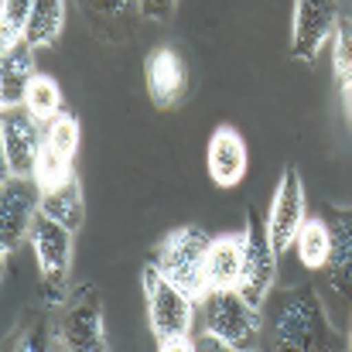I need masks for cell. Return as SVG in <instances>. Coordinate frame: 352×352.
<instances>
[{
    "mask_svg": "<svg viewBox=\"0 0 352 352\" xmlns=\"http://www.w3.org/2000/svg\"><path fill=\"white\" fill-rule=\"evenodd\" d=\"M144 298H147V325L157 349H195L192 329L199 315V301L185 294L178 284L161 277L151 263L144 270Z\"/></svg>",
    "mask_w": 352,
    "mask_h": 352,
    "instance_id": "7a4b0ae2",
    "label": "cell"
},
{
    "mask_svg": "<svg viewBox=\"0 0 352 352\" xmlns=\"http://www.w3.org/2000/svg\"><path fill=\"white\" fill-rule=\"evenodd\" d=\"M277 246L270 243L267 223H260L253 212L246 216L243 226V270H239V284L236 291L263 311V305L274 294V280H277Z\"/></svg>",
    "mask_w": 352,
    "mask_h": 352,
    "instance_id": "8992f818",
    "label": "cell"
},
{
    "mask_svg": "<svg viewBox=\"0 0 352 352\" xmlns=\"http://www.w3.org/2000/svg\"><path fill=\"white\" fill-rule=\"evenodd\" d=\"M209 243L212 236L206 233L202 226H182L175 233H168L154 256H151V267L168 277L171 284H178L185 294H192L195 301H202L209 291H206V253H209Z\"/></svg>",
    "mask_w": 352,
    "mask_h": 352,
    "instance_id": "3957f363",
    "label": "cell"
},
{
    "mask_svg": "<svg viewBox=\"0 0 352 352\" xmlns=\"http://www.w3.org/2000/svg\"><path fill=\"white\" fill-rule=\"evenodd\" d=\"M89 14L96 17H110V21H123L133 10H140V0H79Z\"/></svg>",
    "mask_w": 352,
    "mask_h": 352,
    "instance_id": "d4e9b609",
    "label": "cell"
},
{
    "mask_svg": "<svg viewBox=\"0 0 352 352\" xmlns=\"http://www.w3.org/2000/svg\"><path fill=\"white\" fill-rule=\"evenodd\" d=\"M38 212H41V185L34 178L7 175L0 188V253L3 260L31 236Z\"/></svg>",
    "mask_w": 352,
    "mask_h": 352,
    "instance_id": "9c48e42d",
    "label": "cell"
},
{
    "mask_svg": "<svg viewBox=\"0 0 352 352\" xmlns=\"http://www.w3.org/2000/svg\"><path fill=\"white\" fill-rule=\"evenodd\" d=\"M243 270V233L216 236L206 253V291H230Z\"/></svg>",
    "mask_w": 352,
    "mask_h": 352,
    "instance_id": "9a60e30c",
    "label": "cell"
},
{
    "mask_svg": "<svg viewBox=\"0 0 352 352\" xmlns=\"http://www.w3.org/2000/svg\"><path fill=\"white\" fill-rule=\"evenodd\" d=\"M199 315H202V329L219 336L230 346V352L256 346V336L263 329L260 308H253L236 287H230V291H209L199 301Z\"/></svg>",
    "mask_w": 352,
    "mask_h": 352,
    "instance_id": "5b68a950",
    "label": "cell"
},
{
    "mask_svg": "<svg viewBox=\"0 0 352 352\" xmlns=\"http://www.w3.org/2000/svg\"><path fill=\"white\" fill-rule=\"evenodd\" d=\"M322 216L329 219V230H332V260H329V267L352 263V206H329Z\"/></svg>",
    "mask_w": 352,
    "mask_h": 352,
    "instance_id": "ffe728a7",
    "label": "cell"
},
{
    "mask_svg": "<svg viewBox=\"0 0 352 352\" xmlns=\"http://www.w3.org/2000/svg\"><path fill=\"white\" fill-rule=\"evenodd\" d=\"M332 65L339 89L352 93V14H342L332 34Z\"/></svg>",
    "mask_w": 352,
    "mask_h": 352,
    "instance_id": "7402d4cb",
    "label": "cell"
},
{
    "mask_svg": "<svg viewBox=\"0 0 352 352\" xmlns=\"http://www.w3.org/2000/svg\"><path fill=\"white\" fill-rule=\"evenodd\" d=\"M349 342H352V329H349Z\"/></svg>",
    "mask_w": 352,
    "mask_h": 352,
    "instance_id": "83f0119b",
    "label": "cell"
},
{
    "mask_svg": "<svg viewBox=\"0 0 352 352\" xmlns=\"http://www.w3.org/2000/svg\"><path fill=\"white\" fill-rule=\"evenodd\" d=\"M24 107H28L31 117H38L41 123L55 120L62 113V89H58V82H55L52 76L38 72V76L31 79L28 93H24Z\"/></svg>",
    "mask_w": 352,
    "mask_h": 352,
    "instance_id": "d6986e66",
    "label": "cell"
},
{
    "mask_svg": "<svg viewBox=\"0 0 352 352\" xmlns=\"http://www.w3.org/2000/svg\"><path fill=\"white\" fill-rule=\"evenodd\" d=\"M294 250H298L301 267H308V270H325L329 260H332V230H329V219H325V216H308L305 226L298 230Z\"/></svg>",
    "mask_w": 352,
    "mask_h": 352,
    "instance_id": "ac0fdd59",
    "label": "cell"
},
{
    "mask_svg": "<svg viewBox=\"0 0 352 352\" xmlns=\"http://www.w3.org/2000/svg\"><path fill=\"white\" fill-rule=\"evenodd\" d=\"M45 147V123L28 113V107H3L0 113V157L7 175L34 178Z\"/></svg>",
    "mask_w": 352,
    "mask_h": 352,
    "instance_id": "ba28073f",
    "label": "cell"
},
{
    "mask_svg": "<svg viewBox=\"0 0 352 352\" xmlns=\"http://www.w3.org/2000/svg\"><path fill=\"white\" fill-rule=\"evenodd\" d=\"M267 339L274 349L298 352H336L342 346V332L332 325L325 301L311 287H287L270 294Z\"/></svg>",
    "mask_w": 352,
    "mask_h": 352,
    "instance_id": "6da1fadb",
    "label": "cell"
},
{
    "mask_svg": "<svg viewBox=\"0 0 352 352\" xmlns=\"http://www.w3.org/2000/svg\"><path fill=\"white\" fill-rule=\"evenodd\" d=\"M144 79H147V96H151V103L161 107V110H168V107L182 103V96H185V89H188L185 58H182L175 48L161 45V48H154V52L147 55V62H144Z\"/></svg>",
    "mask_w": 352,
    "mask_h": 352,
    "instance_id": "7c38bea8",
    "label": "cell"
},
{
    "mask_svg": "<svg viewBox=\"0 0 352 352\" xmlns=\"http://www.w3.org/2000/svg\"><path fill=\"white\" fill-rule=\"evenodd\" d=\"M41 212L58 219L62 226L69 230H79L82 226V216H86V206H82V185L76 175H69L65 182L52 185V188H41Z\"/></svg>",
    "mask_w": 352,
    "mask_h": 352,
    "instance_id": "2e32d148",
    "label": "cell"
},
{
    "mask_svg": "<svg viewBox=\"0 0 352 352\" xmlns=\"http://www.w3.org/2000/svg\"><path fill=\"white\" fill-rule=\"evenodd\" d=\"M79 140H82V133H79V120L72 117V113H65V110H62L55 120H48V123H45V147H48V151H55V154H62V157L76 161Z\"/></svg>",
    "mask_w": 352,
    "mask_h": 352,
    "instance_id": "44dd1931",
    "label": "cell"
},
{
    "mask_svg": "<svg viewBox=\"0 0 352 352\" xmlns=\"http://www.w3.org/2000/svg\"><path fill=\"white\" fill-rule=\"evenodd\" d=\"M246 144L239 137V130L233 126H216V133L209 137V154H206V164H209V178L219 185V188H236L246 175Z\"/></svg>",
    "mask_w": 352,
    "mask_h": 352,
    "instance_id": "4fadbf2b",
    "label": "cell"
},
{
    "mask_svg": "<svg viewBox=\"0 0 352 352\" xmlns=\"http://www.w3.org/2000/svg\"><path fill=\"white\" fill-rule=\"evenodd\" d=\"M72 233L76 230H69L58 219L38 212L31 236H28L34 260H38V274H41V294H45L48 305H65L69 267H72Z\"/></svg>",
    "mask_w": 352,
    "mask_h": 352,
    "instance_id": "277c9868",
    "label": "cell"
},
{
    "mask_svg": "<svg viewBox=\"0 0 352 352\" xmlns=\"http://www.w3.org/2000/svg\"><path fill=\"white\" fill-rule=\"evenodd\" d=\"M34 52L28 41H17L10 48H3V58H0V103L3 107H21L24 103V93L31 86V79L38 76L34 69Z\"/></svg>",
    "mask_w": 352,
    "mask_h": 352,
    "instance_id": "5bb4252c",
    "label": "cell"
},
{
    "mask_svg": "<svg viewBox=\"0 0 352 352\" xmlns=\"http://www.w3.org/2000/svg\"><path fill=\"white\" fill-rule=\"evenodd\" d=\"M28 17H31V0H0V45L3 48L24 41Z\"/></svg>",
    "mask_w": 352,
    "mask_h": 352,
    "instance_id": "603a6c76",
    "label": "cell"
},
{
    "mask_svg": "<svg viewBox=\"0 0 352 352\" xmlns=\"http://www.w3.org/2000/svg\"><path fill=\"white\" fill-rule=\"evenodd\" d=\"M342 10L339 0H294L291 21V55L298 62H315L325 45H332Z\"/></svg>",
    "mask_w": 352,
    "mask_h": 352,
    "instance_id": "30bf717a",
    "label": "cell"
},
{
    "mask_svg": "<svg viewBox=\"0 0 352 352\" xmlns=\"http://www.w3.org/2000/svg\"><path fill=\"white\" fill-rule=\"evenodd\" d=\"M69 175H72V161L55 154V151H48V147H41V157H38V168H34V182L41 188H52V185L65 182Z\"/></svg>",
    "mask_w": 352,
    "mask_h": 352,
    "instance_id": "cb8c5ba5",
    "label": "cell"
},
{
    "mask_svg": "<svg viewBox=\"0 0 352 352\" xmlns=\"http://www.w3.org/2000/svg\"><path fill=\"white\" fill-rule=\"evenodd\" d=\"M195 349H219V352H230V346L219 339V336H212V332H206L202 329V336H195Z\"/></svg>",
    "mask_w": 352,
    "mask_h": 352,
    "instance_id": "4316f807",
    "label": "cell"
},
{
    "mask_svg": "<svg viewBox=\"0 0 352 352\" xmlns=\"http://www.w3.org/2000/svg\"><path fill=\"white\" fill-rule=\"evenodd\" d=\"M52 339L72 352H103L107 349V325H103V301L93 284H86L76 298H69L65 311L55 322Z\"/></svg>",
    "mask_w": 352,
    "mask_h": 352,
    "instance_id": "52a82bcc",
    "label": "cell"
},
{
    "mask_svg": "<svg viewBox=\"0 0 352 352\" xmlns=\"http://www.w3.org/2000/svg\"><path fill=\"white\" fill-rule=\"evenodd\" d=\"M65 31V0H31L24 41L31 48H52Z\"/></svg>",
    "mask_w": 352,
    "mask_h": 352,
    "instance_id": "e0dca14e",
    "label": "cell"
},
{
    "mask_svg": "<svg viewBox=\"0 0 352 352\" xmlns=\"http://www.w3.org/2000/svg\"><path fill=\"white\" fill-rule=\"evenodd\" d=\"M175 3L178 0H140V14L147 21H168L175 14Z\"/></svg>",
    "mask_w": 352,
    "mask_h": 352,
    "instance_id": "484cf974",
    "label": "cell"
},
{
    "mask_svg": "<svg viewBox=\"0 0 352 352\" xmlns=\"http://www.w3.org/2000/svg\"><path fill=\"white\" fill-rule=\"evenodd\" d=\"M305 219H308L305 182H301L298 168H284L277 192H274V202H270V212H267V233H270V243L277 246L280 256L287 250H294V239H298V230L305 226Z\"/></svg>",
    "mask_w": 352,
    "mask_h": 352,
    "instance_id": "8fae6325",
    "label": "cell"
}]
</instances>
